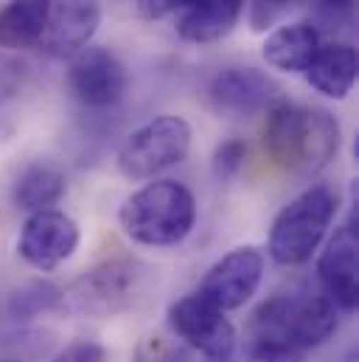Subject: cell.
Masks as SVG:
<instances>
[{"instance_id": "8992f818", "label": "cell", "mask_w": 359, "mask_h": 362, "mask_svg": "<svg viewBox=\"0 0 359 362\" xmlns=\"http://www.w3.org/2000/svg\"><path fill=\"white\" fill-rule=\"evenodd\" d=\"M141 272L132 262H107L79 275L65 292L62 306L85 317H112L132 306Z\"/></svg>"}, {"instance_id": "277c9868", "label": "cell", "mask_w": 359, "mask_h": 362, "mask_svg": "<svg viewBox=\"0 0 359 362\" xmlns=\"http://www.w3.org/2000/svg\"><path fill=\"white\" fill-rule=\"evenodd\" d=\"M337 214V191L326 182L309 185L298 194L272 222L269 230V256L281 267L306 264L314 250L323 245Z\"/></svg>"}, {"instance_id": "9a60e30c", "label": "cell", "mask_w": 359, "mask_h": 362, "mask_svg": "<svg viewBox=\"0 0 359 362\" xmlns=\"http://www.w3.org/2000/svg\"><path fill=\"white\" fill-rule=\"evenodd\" d=\"M320 31L312 23L281 25L264 40V59L269 68L283 74H306L320 51Z\"/></svg>"}, {"instance_id": "484cf974", "label": "cell", "mask_w": 359, "mask_h": 362, "mask_svg": "<svg viewBox=\"0 0 359 362\" xmlns=\"http://www.w3.org/2000/svg\"><path fill=\"white\" fill-rule=\"evenodd\" d=\"M158 362H188V360H182L177 354H169V357H163V360H158Z\"/></svg>"}, {"instance_id": "30bf717a", "label": "cell", "mask_w": 359, "mask_h": 362, "mask_svg": "<svg viewBox=\"0 0 359 362\" xmlns=\"http://www.w3.org/2000/svg\"><path fill=\"white\" fill-rule=\"evenodd\" d=\"M281 98L283 95L275 79L259 68H222L208 85L211 107L225 118H250L267 112Z\"/></svg>"}, {"instance_id": "603a6c76", "label": "cell", "mask_w": 359, "mask_h": 362, "mask_svg": "<svg viewBox=\"0 0 359 362\" xmlns=\"http://www.w3.org/2000/svg\"><path fill=\"white\" fill-rule=\"evenodd\" d=\"M303 354L281 349V346H269V343H250L245 362H300Z\"/></svg>"}, {"instance_id": "52a82bcc", "label": "cell", "mask_w": 359, "mask_h": 362, "mask_svg": "<svg viewBox=\"0 0 359 362\" xmlns=\"http://www.w3.org/2000/svg\"><path fill=\"white\" fill-rule=\"evenodd\" d=\"M169 326L182 343L208 360H230L236 349L233 323L199 289L169 306Z\"/></svg>"}, {"instance_id": "5b68a950", "label": "cell", "mask_w": 359, "mask_h": 362, "mask_svg": "<svg viewBox=\"0 0 359 362\" xmlns=\"http://www.w3.org/2000/svg\"><path fill=\"white\" fill-rule=\"evenodd\" d=\"M191 124L180 115H158L141 124L118 149V172L132 182L158 177L188 158Z\"/></svg>"}, {"instance_id": "44dd1931", "label": "cell", "mask_w": 359, "mask_h": 362, "mask_svg": "<svg viewBox=\"0 0 359 362\" xmlns=\"http://www.w3.org/2000/svg\"><path fill=\"white\" fill-rule=\"evenodd\" d=\"M104 360H107V351H104L101 343H95V340H73L51 362H104Z\"/></svg>"}, {"instance_id": "2e32d148", "label": "cell", "mask_w": 359, "mask_h": 362, "mask_svg": "<svg viewBox=\"0 0 359 362\" xmlns=\"http://www.w3.org/2000/svg\"><path fill=\"white\" fill-rule=\"evenodd\" d=\"M357 48L348 42L320 45L314 62L306 68V82L329 98H346L357 85Z\"/></svg>"}, {"instance_id": "d4e9b609", "label": "cell", "mask_w": 359, "mask_h": 362, "mask_svg": "<svg viewBox=\"0 0 359 362\" xmlns=\"http://www.w3.org/2000/svg\"><path fill=\"white\" fill-rule=\"evenodd\" d=\"M357 0H317L320 11L329 14V17H348L351 8H354Z\"/></svg>"}, {"instance_id": "7a4b0ae2", "label": "cell", "mask_w": 359, "mask_h": 362, "mask_svg": "<svg viewBox=\"0 0 359 362\" xmlns=\"http://www.w3.org/2000/svg\"><path fill=\"white\" fill-rule=\"evenodd\" d=\"M121 230L146 247H175L196 222V199L177 180H155L129 194L118 211Z\"/></svg>"}, {"instance_id": "4fadbf2b", "label": "cell", "mask_w": 359, "mask_h": 362, "mask_svg": "<svg viewBox=\"0 0 359 362\" xmlns=\"http://www.w3.org/2000/svg\"><path fill=\"white\" fill-rule=\"evenodd\" d=\"M101 25L98 0H51L48 25L40 40V51L57 59H73L88 48Z\"/></svg>"}, {"instance_id": "3957f363", "label": "cell", "mask_w": 359, "mask_h": 362, "mask_svg": "<svg viewBox=\"0 0 359 362\" xmlns=\"http://www.w3.org/2000/svg\"><path fill=\"white\" fill-rule=\"evenodd\" d=\"M337 320L326 295H272L253 312L250 343L292 349L306 357L337 332Z\"/></svg>"}, {"instance_id": "8fae6325", "label": "cell", "mask_w": 359, "mask_h": 362, "mask_svg": "<svg viewBox=\"0 0 359 362\" xmlns=\"http://www.w3.org/2000/svg\"><path fill=\"white\" fill-rule=\"evenodd\" d=\"M71 90L93 110L115 107L126 93V71L121 59L101 45H88L71 59Z\"/></svg>"}, {"instance_id": "6da1fadb", "label": "cell", "mask_w": 359, "mask_h": 362, "mask_svg": "<svg viewBox=\"0 0 359 362\" xmlns=\"http://www.w3.org/2000/svg\"><path fill=\"white\" fill-rule=\"evenodd\" d=\"M340 141V121L323 107L292 104L281 98L267 110L264 146L269 158L289 175H320L337 158Z\"/></svg>"}, {"instance_id": "ba28073f", "label": "cell", "mask_w": 359, "mask_h": 362, "mask_svg": "<svg viewBox=\"0 0 359 362\" xmlns=\"http://www.w3.org/2000/svg\"><path fill=\"white\" fill-rule=\"evenodd\" d=\"M82 230L73 216L65 211L48 208L37 211L23 222L20 239H17V253L20 259L40 272H54L62 267L79 247Z\"/></svg>"}, {"instance_id": "5bb4252c", "label": "cell", "mask_w": 359, "mask_h": 362, "mask_svg": "<svg viewBox=\"0 0 359 362\" xmlns=\"http://www.w3.org/2000/svg\"><path fill=\"white\" fill-rule=\"evenodd\" d=\"M245 11V0H188L177 11V37L194 45L219 42L233 31Z\"/></svg>"}, {"instance_id": "9c48e42d", "label": "cell", "mask_w": 359, "mask_h": 362, "mask_svg": "<svg viewBox=\"0 0 359 362\" xmlns=\"http://www.w3.org/2000/svg\"><path fill=\"white\" fill-rule=\"evenodd\" d=\"M359 239H357V211L334 230L329 239L320 262L317 278L323 286V295L334 303L337 312H357L359 303V262H357Z\"/></svg>"}, {"instance_id": "ffe728a7", "label": "cell", "mask_w": 359, "mask_h": 362, "mask_svg": "<svg viewBox=\"0 0 359 362\" xmlns=\"http://www.w3.org/2000/svg\"><path fill=\"white\" fill-rule=\"evenodd\" d=\"M247 158V144L242 138H228L213 149V160H211V172L219 182L233 180Z\"/></svg>"}, {"instance_id": "4316f807", "label": "cell", "mask_w": 359, "mask_h": 362, "mask_svg": "<svg viewBox=\"0 0 359 362\" xmlns=\"http://www.w3.org/2000/svg\"><path fill=\"white\" fill-rule=\"evenodd\" d=\"M8 362H11V360H8Z\"/></svg>"}, {"instance_id": "7c38bea8", "label": "cell", "mask_w": 359, "mask_h": 362, "mask_svg": "<svg viewBox=\"0 0 359 362\" xmlns=\"http://www.w3.org/2000/svg\"><path fill=\"white\" fill-rule=\"evenodd\" d=\"M264 278V256L256 247H236L205 272L199 292L222 312L242 309Z\"/></svg>"}, {"instance_id": "ac0fdd59", "label": "cell", "mask_w": 359, "mask_h": 362, "mask_svg": "<svg viewBox=\"0 0 359 362\" xmlns=\"http://www.w3.org/2000/svg\"><path fill=\"white\" fill-rule=\"evenodd\" d=\"M65 175L51 163H31L14 185V202L20 211H48L65 197Z\"/></svg>"}, {"instance_id": "d6986e66", "label": "cell", "mask_w": 359, "mask_h": 362, "mask_svg": "<svg viewBox=\"0 0 359 362\" xmlns=\"http://www.w3.org/2000/svg\"><path fill=\"white\" fill-rule=\"evenodd\" d=\"M54 309H62V289L48 284V281L25 284L8 300V317L14 323L34 320V317H40L45 312H54Z\"/></svg>"}, {"instance_id": "7402d4cb", "label": "cell", "mask_w": 359, "mask_h": 362, "mask_svg": "<svg viewBox=\"0 0 359 362\" xmlns=\"http://www.w3.org/2000/svg\"><path fill=\"white\" fill-rule=\"evenodd\" d=\"M289 6H292V0H253V6H250V25H253V31L269 28Z\"/></svg>"}, {"instance_id": "cb8c5ba5", "label": "cell", "mask_w": 359, "mask_h": 362, "mask_svg": "<svg viewBox=\"0 0 359 362\" xmlns=\"http://www.w3.org/2000/svg\"><path fill=\"white\" fill-rule=\"evenodd\" d=\"M135 6H138V14L143 20H163L180 8H185L188 0H135Z\"/></svg>"}, {"instance_id": "e0dca14e", "label": "cell", "mask_w": 359, "mask_h": 362, "mask_svg": "<svg viewBox=\"0 0 359 362\" xmlns=\"http://www.w3.org/2000/svg\"><path fill=\"white\" fill-rule=\"evenodd\" d=\"M51 0H8L0 8V48H37L48 25Z\"/></svg>"}]
</instances>
